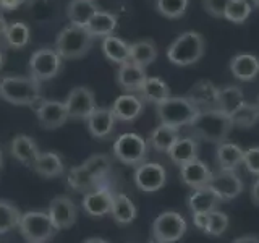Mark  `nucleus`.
<instances>
[{"label": "nucleus", "mask_w": 259, "mask_h": 243, "mask_svg": "<svg viewBox=\"0 0 259 243\" xmlns=\"http://www.w3.org/2000/svg\"><path fill=\"white\" fill-rule=\"evenodd\" d=\"M178 138H180L178 136V128L160 124L151 133V144H152V148L159 152H168V149L172 148Z\"/></svg>", "instance_id": "72a5a7b5"}, {"label": "nucleus", "mask_w": 259, "mask_h": 243, "mask_svg": "<svg viewBox=\"0 0 259 243\" xmlns=\"http://www.w3.org/2000/svg\"><path fill=\"white\" fill-rule=\"evenodd\" d=\"M4 62H5V54H4L2 49H0V68L4 67Z\"/></svg>", "instance_id": "864d4df0"}, {"label": "nucleus", "mask_w": 259, "mask_h": 243, "mask_svg": "<svg viewBox=\"0 0 259 243\" xmlns=\"http://www.w3.org/2000/svg\"><path fill=\"white\" fill-rule=\"evenodd\" d=\"M110 214L113 217V221L125 225L135 221L136 217V208L133 205V201L130 199L126 194H113V202H112V211Z\"/></svg>", "instance_id": "2f4dec72"}, {"label": "nucleus", "mask_w": 259, "mask_h": 243, "mask_svg": "<svg viewBox=\"0 0 259 243\" xmlns=\"http://www.w3.org/2000/svg\"><path fill=\"white\" fill-rule=\"evenodd\" d=\"M243 164L246 166L251 174L259 177V148H249L248 151H245Z\"/></svg>", "instance_id": "a18cd8bd"}, {"label": "nucleus", "mask_w": 259, "mask_h": 243, "mask_svg": "<svg viewBox=\"0 0 259 243\" xmlns=\"http://www.w3.org/2000/svg\"><path fill=\"white\" fill-rule=\"evenodd\" d=\"M251 199H253L254 205L259 206V177H257V180L254 182L253 188H251Z\"/></svg>", "instance_id": "09e8293b"}, {"label": "nucleus", "mask_w": 259, "mask_h": 243, "mask_svg": "<svg viewBox=\"0 0 259 243\" xmlns=\"http://www.w3.org/2000/svg\"><path fill=\"white\" fill-rule=\"evenodd\" d=\"M209 188L212 190L219 199H233L243 191V182L241 178L232 172V170H221L219 174H212V178L209 182Z\"/></svg>", "instance_id": "ddd939ff"}, {"label": "nucleus", "mask_w": 259, "mask_h": 243, "mask_svg": "<svg viewBox=\"0 0 259 243\" xmlns=\"http://www.w3.org/2000/svg\"><path fill=\"white\" fill-rule=\"evenodd\" d=\"M2 162H4V157H2V151H0V169H2Z\"/></svg>", "instance_id": "6e6d98bb"}, {"label": "nucleus", "mask_w": 259, "mask_h": 243, "mask_svg": "<svg viewBox=\"0 0 259 243\" xmlns=\"http://www.w3.org/2000/svg\"><path fill=\"white\" fill-rule=\"evenodd\" d=\"M83 167L88 170V174L101 185L110 172L112 160L109 156H105V154H94V156H91L83 162Z\"/></svg>", "instance_id": "f704fd0d"}, {"label": "nucleus", "mask_w": 259, "mask_h": 243, "mask_svg": "<svg viewBox=\"0 0 259 243\" xmlns=\"http://www.w3.org/2000/svg\"><path fill=\"white\" fill-rule=\"evenodd\" d=\"M217 96H219V88L207 79L198 81L196 85H193L188 94H186V97L196 107L204 105L207 109H217Z\"/></svg>", "instance_id": "412c9836"}, {"label": "nucleus", "mask_w": 259, "mask_h": 243, "mask_svg": "<svg viewBox=\"0 0 259 243\" xmlns=\"http://www.w3.org/2000/svg\"><path fill=\"white\" fill-rule=\"evenodd\" d=\"M96 12H99V7L94 0H71L67 7V18L75 26L86 28Z\"/></svg>", "instance_id": "b1692460"}, {"label": "nucleus", "mask_w": 259, "mask_h": 243, "mask_svg": "<svg viewBox=\"0 0 259 243\" xmlns=\"http://www.w3.org/2000/svg\"><path fill=\"white\" fill-rule=\"evenodd\" d=\"M36 115L39 124L47 130L60 128L68 120V112L65 102L60 101H40L36 107Z\"/></svg>", "instance_id": "4468645a"}, {"label": "nucleus", "mask_w": 259, "mask_h": 243, "mask_svg": "<svg viewBox=\"0 0 259 243\" xmlns=\"http://www.w3.org/2000/svg\"><path fill=\"white\" fill-rule=\"evenodd\" d=\"M29 2V0H0V10H15V8H18L20 5Z\"/></svg>", "instance_id": "49530a36"}, {"label": "nucleus", "mask_w": 259, "mask_h": 243, "mask_svg": "<svg viewBox=\"0 0 259 243\" xmlns=\"http://www.w3.org/2000/svg\"><path fill=\"white\" fill-rule=\"evenodd\" d=\"M186 232L185 219L175 211H165L156 217L152 224L154 240L160 243H175L180 240Z\"/></svg>", "instance_id": "6e6552de"}, {"label": "nucleus", "mask_w": 259, "mask_h": 243, "mask_svg": "<svg viewBox=\"0 0 259 243\" xmlns=\"http://www.w3.org/2000/svg\"><path fill=\"white\" fill-rule=\"evenodd\" d=\"M207 214L209 213H198V214H193V222H194V225L198 227L199 230H202L204 232L206 230V227H207Z\"/></svg>", "instance_id": "de8ad7c7"}, {"label": "nucleus", "mask_w": 259, "mask_h": 243, "mask_svg": "<svg viewBox=\"0 0 259 243\" xmlns=\"http://www.w3.org/2000/svg\"><path fill=\"white\" fill-rule=\"evenodd\" d=\"M251 15V5L248 0H230L225 8L224 18H227L230 23H245L246 18Z\"/></svg>", "instance_id": "ea45409f"}, {"label": "nucleus", "mask_w": 259, "mask_h": 243, "mask_svg": "<svg viewBox=\"0 0 259 243\" xmlns=\"http://www.w3.org/2000/svg\"><path fill=\"white\" fill-rule=\"evenodd\" d=\"M115 115H113L112 109L107 107H97L91 115L88 117V130L91 136L96 140H105L115 128Z\"/></svg>", "instance_id": "dca6fc26"}, {"label": "nucleus", "mask_w": 259, "mask_h": 243, "mask_svg": "<svg viewBox=\"0 0 259 243\" xmlns=\"http://www.w3.org/2000/svg\"><path fill=\"white\" fill-rule=\"evenodd\" d=\"M67 180H68V185L71 186V188L76 190V191H88L89 193L93 188H96V190L101 188L99 183H97L94 178L88 174V170L83 167V164L71 167Z\"/></svg>", "instance_id": "c9c22d12"}, {"label": "nucleus", "mask_w": 259, "mask_h": 243, "mask_svg": "<svg viewBox=\"0 0 259 243\" xmlns=\"http://www.w3.org/2000/svg\"><path fill=\"white\" fill-rule=\"evenodd\" d=\"M32 169L36 174L42 175L46 178L60 177L63 174V160L57 152H40L36 162L32 164Z\"/></svg>", "instance_id": "c756f323"}, {"label": "nucleus", "mask_w": 259, "mask_h": 243, "mask_svg": "<svg viewBox=\"0 0 259 243\" xmlns=\"http://www.w3.org/2000/svg\"><path fill=\"white\" fill-rule=\"evenodd\" d=\"M229 2L230 0H202V7L209 15L215 16V18H224Z\"/></svg>", "instance_id": "c03bdc74"}, {"label": "nucleus", "mask_w": 259, "mask_h": 243, "mask_svg": "<svg viewBox=\"0 0 259 243\" xmlns=\"http://www.w3.org/2000/svg\"><path fill=\"white\" fill-rule=\"evenodd\" d=\"M180 177L185 185H188L193 190H196V188H201V186L209 185L210 178H212V172H210V169L202 160L194 159L180 167Z\"/></svg>", "instance_id": "a211bd4d"}, {"label": "nucleus", "mask_w": 259, "mask_h": 243, "mask_svg": "<svg viewBox=\"0 0 259 243\" xmlns=\"http://www.w3.org/2000/svg\"><path fill=\"white\" fill-rule=\"evenodd\" d=\"M146 151H148L146 141L136 133H123L113 143V154H115V157L128 166L143 164Z\"/></svg>", "instance_id": "1a4fd4ad"}, {"label": "nucleus", "mask_w": 259, "mask_h": 243, "mask_svg": "<svg viewBox=\"0 0 259 243\" xmlns=\"http://www.w3.org/2000/svg\"><path fill=\"white\" fill-rule=\"evenodd\" d=\"M49 217H51L52 224L57 230L70 229L75 225L78 219V209L76 205L67 196H57L51 201L47 211Z\"/></svg>", "instance_id": "f8f14e48"}, {"label": "nucleus", "mask_w": 259, "mask_h": 243, "mask_svg": "<svg viewBox=\"0 0 259 243\" xmlns=\"http://www.w3.org/2000/svg\"><path fill=\"white\" fill-rule=\"evenodd\" d=\"M143 110V102L135 94H121L118 96L112 105V112L117 120L120 122H133L140 117Z\"/></svg>", "instance_id": "aec40b11"}, {"label": "nucleus", "mask_w": 259, "mask_h": 243, "mask_svg": "<svg viewBox=\"0 0 259 243\" xmlns=\"http://www.w3.org/2000/svg\"><path fill=\"white\" fill-rule=\"evenodd\" d=\"M10 152L18 162H21L24 166H31V167L40 154L36 141L26 135H16L13 138L10 144Z\"/></svg>", "instance_id": "6ab92c4d"}, {"label": "nucleus", "mask_w": 259, "mask_h": 243, "mask_svg": "<svg viewBox=\"0 0 259 243\" xmlns=\"http://www.w3.org/2000/svg\"><path fill=\"white\" fill-rule=\"evenodd\" d=\"M233 243H259V238L254 237V235H246V237H240Z\"/></svg>", "instance_id": "8fccbe9b"}, {"label": "nucleus", "mask_w": 259, "mask_h": 243, "mask_svg": "<svg viewBox=\"0 0 259 243\" xmlns=\"http://www.w3.org/2000/svg\"><path fill=\"white\" fill-rule=\"evenodd\" d=\"M62 65H63V59L55 52V49L51 47L39 49L29 59V76L39 81V83L49 81L59 75Z\"/></svg>", "instance_id": "0eeeda50"}, {"label": "nucleus", "mask_w": 259, "mask_h": 243, "mask_svg": "<svg viewBox=\"0 0 259 243\" xmlns=\"http://www.w3.org/2000/svg\"><path fill=\"white\" fill-rule=\"evenodd\" d=\"M251 4H253L254 7H257V8H259V0H251Z\"/></svg>", "instance_id": "5fc2aeb1"}, {"label": "nucleus", "mask_w": 259, "mask_h": 243, "mask_svg": "<svg viewBox=\"0 0 259 243\" xmlns=\"http://www.w3.org/2000/svg\"><path fill=\"white\" fill-rule=\"evenodd\" d=\"M168 157L170 160L177 166H185L188 162L198 159V143L193 138H178L174 143L172 148L168 149Z\"/></svg>", "instance_id": "393cba45"}, {"label": "nucleus", "mask_w": 259, "mask_h": 243, "mask_svg": "<svg viewBox=\"0 0 259 243\" xmlns=\"http://www.w3.org/2000/svg\"><path fill=\"white\" fill-rule=\"evenodd\" d=\"M199 112V107H196L188 97L170 96L168 99L157 104V117L160 124L174 128L191 125Z\"/></svg>", "instance_id": "20e7f679"}, {"label": "nucleus", "mask_w": 259, "mask_h": 243, "mask_svg": "<svg viewBox=\"0 0 259 243\" xmlns=\"http://www.w3.org/2000/svg\"><path fill=\"white\" fill-rule=\"evenodd\" d=\"M146 79H148V76H146V68L140 67V65H136L133 62H126V63H121L118 67L117 83L120 85V88H123L130 94L140 93V89L144 85Z\"/></svg>", "instance_id": "f3484780"}, {"label": "nucleus", "mask_w": 259, "mask_h": 243, "mask_svg": "<svg viewBox=\"0 0 259 243\" xmlns=\"http://www.w3.org/2000/svg\"><path fill=\"white\" fill-rule=\"evenodd\" d=\"M245 102H246L245 96H243V91L238 86H225L222 89H219L217 109L227 113L229 117L235 110H238Z\"/></svg>", "instance_id": "cd10ccee"}, {"label": "nucleus", "mask_w": 259, "mask_h": 243, "mask_svg": "<svg viewBox=\"0 0 259 243\" xmlns=\"http://www.w3.org/2000/svg\"><path fill=\"white\" fill-rule=\"evenodd\" d=\"M21 216L23 214L15 205L0 199V235L8 233L10 230H13L15 227H18Z\"/></svg>", "instance_id": "4c0bfd02"}, {"label": "nucleus", "mask_w": 259, "mask_h": 243, "mask_svg": "<svg viewBox=\"0 0 259 243\" xmlns=\"http://www.w3.org/2000/svg\"><path fill=\"white\" fill-rule=\"evenodd\" d=\"M117 26H118V18L115 15L110 12L99 10L89 20V23L86 24V29L93 37H107V36H113Z\"/></svg>", "instance_id": "5701e85b"}, {"label": "nucleus", "mask_w": 259, "mask_h": 243, "mask_svg": "<svg viewBox=\"0 0 259 243\" xmlns=\"http://www.w3.org/2000/svg\"><path fill=\"white\" fill-rule=\"evenodd\" d=\"M5 43L13 49H23L29 43V28L23 21H13L8 24L5 32Z\"/></svg>", "instance_id": "58836bf2"}, {"label": "nucleus", "mask_w": 259, "mask_h": 243, "mask_svg": "<svg viewBox=\"0 0 259 243\" xmlns=\"http://www.w3.org/2000/svg\"><path fill=\"white\" fill-rule=\"evenodd\" d=\"M151 243H160V241H157V240H152Z\"/></svg>", "instance_id": "4d7b16f0"}, {"label": "nucleus", "mask_w": 259, "mask_h": 243, "mask_svg": "<svg viewBox=\"0 0 259 243\" xmlns=\"http://www.w3.org/2000/svg\"><path fill=\"white\" fill-rule=\"evenodd\" d=\"M7 28H8V23H7V20L4 18V15L0 13V37H4V36H5Z\"/></svg>", "instance_id": "3c124183"}, {"label": "nucleus", "mask_w": 259, "mask_h": 243, "mask_svg": "<svg viewBox=\"0 0 259 243\" xmlns=\"http://www.w3.org/2000/svg\"><path fill=\"white\" fill-rule=\"evenodd\" d=\"M140 94L144 101H149L154 104H159L162 101L168 99L170 96V88L164 79L160 78H148L144 81V85L140 89Z\"/></svg>", "instance_id": "473e14b6"}, {"label": "nucleus", "mask_w": 259, "mask_h": 243, "mask_svg": "<svg viewBox=\"0 0 259 243\" xmlns=\"http://www.w3.org/2000/svg\"><path fill=\"white\" fill-rule=\"evenodd\" d=\"M229 227V217H227L225 213H221V211H210L207 214V227L204 233L212 235V237H219L225 232V229Z\"/></svg>", "instance_id": "37998d69"}, {"label": "nucleus", "mask_w": 259, "mask_h": 243, "mask_svg": "<svg viewBox=\"0 0 259 243\" xmlns=\"http://www.w3.org/2000/svg\"><path fill=\"white\" fill-rule=\"evenodd\" d=\"M0 97L13 105H37L42 99V86L31 76H4Z\"/></svg>", "instance_id": "f257e3e1"}, {"label": "nucleus", "mask_w": 259, "mask_h": 243, "mask_svg": "<svg viewBox=\"0 0 259 243\" xmlns=\"http://www.w3.org/2000/svg\"><path fill=\"white\" fill-rule=\"evenodd\" d=\"M230 120L233 127H240V128H251L254 127L259 122V107L257 104H243L238 110H235Z\"/></svg>", "instance_id": "e433bc0d"}, {"label": "nucleus", "mask_w": 259, "mask_h": 243, "mask_svg": "<svg viewBox=\"0 0 259 243\" xmlns=\"http://www.w3.org/2000/svg\"><path fill=\"white\" fill-rule=\"evenodd\" d=\"M83 243H107V241L102 240V238H88V240H84Z\"/></svg>", "instance_id": "603ef678"}, {"label": "nucleus", "mask_w": 259, "mask_h": 243, "mask_svg": "<svg viewBox=\"0 0 259 243\" xmlns=\"http://www.w3.org/2000/svg\"><path fill=\"white\" fill-rule=\"evenodd\" d=\"M102 52L110 62L117 65L130 62V44L117 36H107L102 39Z\"/></svg>", "instance_id": "7c9ffc66"}, {"label": "nucleus", "mask_w": 259, "mask_h": 243, "mask_svg": "<svg viewBox=\"0 0 259 243\" xmlns=\"http://www.w3.org/2000/svg\"><path fill=\"white\" fill-rule=\"evenodd\" d=\"M29 12L32 18L44 23L54 18L57 13V2L55 0H29Z\"/></svg>", "instance_id": "a19ab883"}, {"label": "nucleus", "mask_w": 259, "mask_h": 243, "mask_svg": "<svg viewBox=\"0 0 259 243\" xmlns=\"http://www.w3.org/2000/svg\"><path fill=\"white\" fill-rule=\"evenodd\" d=\"M157 59V46L151 39L136 40L130 44V62L146 68Z\"/></svg>", "instance_id": "c85d7f7f"}, {"label": "nucleus", "mask_w": 259, "mask_h": 243, "mask_svg": "<svg viewBox=\"0 0 259 243\" xmlns=\"http://www.w3.org/2000/svg\"><path fill=\"white\" fill-rule=\"evenodd\" d=\"M65 107L68 112V118L88 120V117L97 109L94 93L86 86L73 88L65 99Z\"/></svg>", "instance_id": "9d476101"}, {"label": "nucleus", "mask_w": 259, "mask_h": 243, "mask_svg": "<svg viewBox=\"0 0 259 243\" xmlns=\"http://www.w3.org/2000/svg\"><path fill=\"white\" fill-rule=\"evenodd\" d=\"M204 37L199 32L186 31L170 44V47L167 49V57L174 65L188 67V65L196 63L204 55Z\"/></svg>", "instance_id": "39448f33"}, {"label": "nucleus", "mask_w": 259, "mask_h": 243, "mask_svg": "<svg viewBox=\"0 0 259 243\" xmlns=\"http://www.w3.org/2000/svg\"><path fill=\"white\" fill-rule=\"evenodd\" d=\"M245 151L235 143H221L217 146V164L221 170H233L237 169L241 162Z\"/></svg>", "instance_id": "bb28decb"}, {"label": "nucleus", "mask_w": 259, "mask_h": 243, "mask_svg": "<svg viewBox=\"0 0 259 243\" xmlns=\"http://www.w3.org/2000/svg\"><path fill=\"white\" fill-rule=\"evenodd\" d=\"M112 202H113V194L110 193V190L105 188V186H101V188L84 194L83 209L91 217H102L112 211Z\"/></svg>", "instance_id": "2eb2a0df"}, {"label": "nucleus", "mask_w": 259, "mask_h": 243, "mask_svg": "<svg viewBox=\"0 0 259 243\" xmlns=\"http://www.w3.org/2000/svg\"><path fill=\"white\" fill-rule=\"evenodd\" d=\"M188 0H157V10L165 18H180L185 15Z\"/></svg>", "instance_id": "79ce46f5"}, {"label": "nucleus", "mask_w": 259, "mask_h": 243, "mask_svg": "<svg viewBox=\"0 0 259 243\" xmlns=\"http://www.w3.org/2000/svg\"><path fill=\"white\" fill-rule=\"evenodd\" d=\"M230 71L240 81H253L259 75V59L253 54H238L230 60Z\"/></svg>", "instance_id": "4be33fe9"}, {"label": "nucleus", "mask_w": 259, "mask_h": 243, "mask_svg": "<svg viewBox=\"0 0 259 243\" xmlns=\"http://www.w3.org/2000/svg\"><path fill=\"white\" fill-rule=\"evenodd\" d=\"M199 138L210 143H225L227 136L232 132L233 124L227 113L219 109H206L198 113V117L190 125Z\"/></svg>", "instance_id": "f03ea898"}, {"label": "nucleus", "mask_w": 259, "mask_h": 243, "mask_svg": "<svg viewBox=\"0 0 259 243\" xmlns=\"http://www.w3.org/2000/svg\"><path fill=\"white\" fill-rule=\"evenodd\" d=\"M93 44V36L83 26H65L55 39V52L63 60L81 59L88 54Z\"/></svg>", "instance_id": "7ed1b4c3"}, {"label": "nucleus", "mask_w": 259, "mask_h": 243, "mask_svg": "<svg viewBox=\"0 0 259 243\" xmlns=\"http://www.w3.org/2000/svg\"><path fill=\"white\" fill-rule=\"evenodd\" d=\"M18 227L23 238L28 243H46L57 232L49 214L39 213V211H29V213L23 214Z\"/></svg>", "instance_id": "423d86ee"}, {"label": "nucleus", "mask_w": 259, "mask_h": 243, "mask_svg": "<svg viewBox=\"0 0 259 243\" xmlns=\"http://www.w3.org/2000/svg\"><path fill=\"white\" fill-rule=\"evenodd\" d=\"M135 183L144 193H154L164 188L167 182L165 169L157 162H143L135 169Z\"/></svg>", "instance_id": "9b49d317"}, {"label": "nucleus", "mask_w": 259, "mask_h": 243, "mask_svg": "<svg viewBox=\"0 0 259 243\" xmlns=\"http://www.w3.org/2000/svg\"><path fill=\"white\" fill-rule=\"evenodd\" d=\"M256 104H257V107H259V96H257V102Z\"/></svg>", "instance_id": "13d9d810"}, {"label": "nucleus", "mask_w": 259, "mask_h": 243, "mask_svg": "<svg viewBox=\"0 0 259 243\" xmlns=\"http://www.w3.org/2000/svg\"><path fill=\"white\" fill-rule=\"evenodd\" d=\"M221 201L217 198V194L209 188V186H201L196 188L188 198V206L191 209L193 214L198 213H210V211H215L217 202Z\"/></svg>", "instance_id": "a878e982"}]
</instances>
